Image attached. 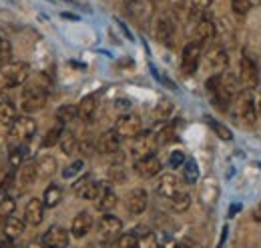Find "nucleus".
I'll return each instance as SVG.
<instances>
[{
    "label": "nucleus",
    "instance_id": "nucleus-1",
    "mask_svg": "<svg viewBox=\"0 0 261 248\" xmlns=\"http://www.w3.org/2000/svg\"><path fill=\"white\" fill-rule=\"evenodd\" d=\"M29 74H31V66L27 62L8 60L4 64H0V82L6 88L22 86L29 80Z\"/></svg>",
    "mask_w": 261,
    "mask_h": 248
},
{
    "label": "nucleus",
    "instance_id": "nucleus-2",
    "mask_svg": "<svg viewBox=\"0 0 261 248\" xmlns=\"http://www.w3.org/2000/svg\"><path fill=\"white\" fill-rule=\"evenodd\" d=\"M46 98H48V94H46L44 88H40V86H27L22 90V94H20V108L27 114L38 112V110L44 108Z\"/></svg>",
    "mask_w": 261,
    "mask_h": 248
},
{
    "label": "nucleus",
    "instance_id": "nucleus-3",
    "mask_svg": "<svg viewBox=\"0 0 261 248\" xmlns=\"http://www.w3.org/2000/svg\"><path fill=\"white\" fill-rule=\"evenodd\" d=\"M239 80H241L243 90H249V92L257 88L259 84V68L251 56H247V52H243L241 62H239Z\"/></svg>",
    "mask_w": 261,
    "mask_h": 248
},
{
    "label": "nucleus",
    "instance_id": "nucleus-4",
    "mask_svg": "<svg viewBox=\"0 0 261 248\" xmlns=\"http://www.w3.org/2000/svg\"><path fill=\"white\" fill-rule=\"evenodd\" d=\"M235 116L247 124L255 122V118H257V104H255V98H253V94L249 92V90H241V92L237 94Z\"/></svg>",
    "mask_w": 261,
    "mask_h": 248
},
{
    "label": "nucleus",
    "instance_id": "nucleus-5",
    "mask_svg": "<svg viewBox=\"0 0 261 248\" xmlns=\"http://www.w3.org/2000/svg\"><path fill=\"white\" fill-rule=\"evenodd\" d=\"M97 230L100 240L105 244H111V242L119 240V236L123 232V222L117 216H113V214H102L97 224Z\"/></svg>",
    "mask_w": 261,
    "mask_h": 248
},
{
    "label": "nucleus",
    "instance_id": "nucleus-6",
    "mask_svg": "<svg viewBox=\"0 0 261 248\" xmlns=\"http://www.w3.org/2000/svg\"><path fill=\"white\" fill-rule=\"evenodd\" d=\"M157 136L153 132L143 130L141 134H137L135 138H130V152L135 158H145V156L155 154L157 150Z\"/></svg>",
    "mask_w": 261,
    "mask_h": 248
},
{
    "label": "nucleus",
    "instance_id": "nucleus-7",
    "mask_svg": "<svg viewBox=\"0 0 261 248\" xmlns=\"http://www.w3.org/2000/svg\"><path fill=\"white\" fill-rule=\"evenodd\" d=\"M205 64H207V68H209L211 76H213V74H223L229 66L227 50H225L221 44L211 46V48H209V52H207V56H205Z\"/></svg>",
    "mask_w": 261,
    "mask_h": 248
},
{
    "label": "nucleus",
    "instance_id": "nucleus-8",
    "mask_svg": "<svg viewBox=\"0 0 261 248\" xmlns=\"http://www.w3.org/2000/svg\"><path fill=\"white\" fill-rule=\"evenodd\" d=\"M115 132L121 136V138H135L137 134L143 132V122H141V116L127 112L123 116H119V120L115 122Z\"/></svg>",
    "mask_w": 261,
    "mask_h": 248
},
{
    "label": "nucleus",
    "instance_id": "nucleus-9",
    "mask_svg": "<svg viewBox=\"0 0 261 248\" xmlns=\"http://www.w3.org/2000/svg\"><path fill=\"white\" fill-rule=\"evenodd\" d=\"M34 132H36V122L31 116H18L10 126V138L20 144L27 142L29 138H33Z\"/></svg>",
    "mask_w": 261,
    "mask_h": 248
},
{
    "label": "nucleus",
    "instance_id": "nucleus-10",
    "mask_svg": "<svg viewBox=\"0 0 261 248\" xmlns=\"http://www.w3.org/2000/svg\"><path fill=\"white\" fill-rule=\"evenodd\" d=\"M201 54H203V48L197 42H193V40L183 48V56H181V70H183V74H187V76L195 74V70L199 68V62H201Z\"/></svg>",
    "mask_w": 261,
    "mask_h": 248
},
{
    "label": "nucleus",
    "instance_id": "nucleus-11",
    "mask_svg": "<svg viewBox=\"0 0 261 248\" xmlns=\"http://www.w3.org/2000/svg\"><path fill=\"white\" fill-rule=\"evenodd\" d=\"M102 188H105V184L93 180V176H81V178L72 184L74 194H76L79 198H85V200H97Z\"/></svg>",
    "mask_w": 261,
    "mask_h": 248
},
{
    "label": "nucleus",
    "instance_id": "nucleus-12",
    "mask_svg": "<svg viewBox=\"0 0 261 248\" xmlns=\"http://www.w3.org/2000/svg\"><path fill=\"white\" fill-rule=\"evenodd\" d=\"M163 166H161V160L155 154L145 156V158H137L135 160V172L141 176V178H155L157 174H161Z\"/></svg>",
    "mask_w": 261,
    "mask_h": 248
},
{
    "label": "nucleus",
    "instance_id": "nucleus-13",
    "mask_svg": "<svg viewBox=\"0 0 261 248\" xmlns=\"http://www.w3.org/2000/svg\"><path fill=\"white\" fill-rule=\"evenodd\" d=\"M213 38H215V22H213L211 18H207V16L199 18V20H197L195 32H193V42H197V44L203 48L205 44H211Z\"/></svg>",
    "mask_w": 261,
    "mask_h": 248
},
{
    "label": "nucleus",
    "instance_id": "nucleus-14",
    "mask_svg": "<svg viewBox=\"0 0 261 248\" xmlns=\"http://www.w3.org/2000/svg\"><path fill=\"white\" fill-rule=\"evenodd\" d=\"M125 206L130 214H143L149 206V196L143 188H133L125 196Z\"/></svg>",
    "mask_w": 261,
    "mask_h": 248
},
{
    "label": "nucleus",
    "instance_id": "nucleus-15",
    "mask_svg": "<svg viewBox=\"0 0 261 248\" xmlns=\"http://www.w3.org/2000/svg\"><path fill=\"white\" fill-rule=\"evenodd\" d=\"M121 140H123V138L115 132V128L102 132L97 140V152H100V154H115V152H119Z\"/></svg>",
    "mask_w": 261,
    "mask_h": 248
},
{
    "label": "nucleus",
    "instance_id": "nucleus-16",
    "mask_svg": "<svg viewBox=\"0 0 261 248\" xmlns=\"http://www.w3.org/2000/svg\"><path fill=\"white\" fill-rule=\"evenodd\" d=\"M38 178V172H36V160H24L20 164V168L16 170V182L22 190L31 188L34 184V180Z\"/></svg>",
    "mask_w": 261,
    "mask_h": 248
},
{
    "label": "nucleus",
    "instance_id": "nucleus-17",
    "mask_svg": "<svg viewBox=\"0 0 261 248\" xmlns=\"http://www.w3.org/2000/svg\"><path fill=\"white\" fill-rule=\"evenodd\" d=\"M42 244L46 248H66L68 246V232L63 226H50L42 236Z\"/></svg>",
    "mask_w": 261,
    "mask_h": 248
},
{
    "label": "nucleus",
    "instance_id": "nucleus-18",
    "mask_svg": "<svg viewBox=\"0 0 261 248\" xmlns=\"http://www.w3.org/2000/svg\"><path fill=\"white\" fill-rule=\"evenodd\" d=\"M76 110H79V118H81L83 122H93L98 110V96L97 94H87V96L76 104Z\"/></svg>",
    "mask_w": 261,
    "mask_h": 248
},
{
    "label": "nucleus",
    "instance_id": "nucleus-19",
    "mask_svg": "<svg viewBox=\"0 0 261 248\" xmlns=\"http://www.w3.org/2000/svg\"><path fill=\"white\" fill-rule=\"evenodd\" d=\"M183 188H181V180L175 176V174H171V172H167V174H161V178H159V182H157V192L163 196V198H173L175 194H179Z\"/></svg>",
    "mask_w": 261,
    "mask_h": 248
},
{
    "label": "nucleus",
    "instance_id": "nucleus-20",
    "mask_svg": "<svg viewBox=\"0 0 261 248\" xmlns=\"http://www.w3.org/2000/svg\"><path fill=\"white\" fill-rule=\"evenodd\" d=\"M155 36H157V40L161 44H165V46H171L173 44V40H175V24H173V20L169 16H161L157 20Z\"/></svg>",
    "mask_w": 261,
    "mask_h": 248
},
{
    "label": "nucleus",
    "instance_id": "nucleus-21",
    "mask_svg": "<svg viewBox=\"0 0 261 248\" xmlns=\"http://www.w3.org/2000/svg\"><path fill=\"white\" fill-rule=\"evenodd\" d=\"M44 208L46 206H44L42 200L31 198L29 204H27V208H24V222H29L33 226H38L42 222V218H44Z\"/></svg>",
    "mask_w": 261,
    "mask_h": 248
},
{
    "label": "nucleus",
    "instance_id": "nucleus-22",
    "mask_svg": "<svg viewBox=\"0 0 261 248\" xmlns=\"http://www.w3.org/2000/svg\"><path fill=\"white\" fill-rule=\"evenodd\" d=\"M91 226H93V218H91V214H89L87 210H83V212H79V214L74 216V220H72L70 232H72L74 238H83L85 234H89Z\"/></svg>",
    "mask_w": 261,
    "mask_h": 248
},
{
    "label": "nucleus",
    "instance_id": "nucleus-23",
    "mask_svg": "<svg viewBox=\"0 0 261 248\" xmlns=\"http://www.w3.org/2000/svg\"><path fill=\"white\" fill-rule=\"evenodd\" d=\"M117 202H119L117 194H115L109 186L105 184V188H102V190H100V194H98V198L95 200V208L100 210V212H105V214H109V212L117 206Z\"/></svg>",
    "mask_w": 261,
    "mask_h": 248
},
{
    "label": "nucleus",
    "instance_id": "nucleus-24",
    "mask_svg": "<svg viewBox=\"0 0 261 248\" xmlns=\"http://www.w3.org/2000/svg\"><path fill=\"white\" fill-rule=\"evenodd\" d=\"M57 168H59V164H57V158H55V156L44 154L36 160V172H38V178H44V180H46V178L55 176Z\"/></svg>",
    "mask_w": 261,
    "mask_h": 248
},
{
    "label": "nucleus",
    "instance_id": "nucleus-25",
    "mask_svg": "<svg viewBox=\"0 0 261 248\" xmlns=\"http://www.w3.org/2000/svg\"><path fill=\"white\" fill-rule=\"evenodd\" d=\"M221 88L235 98L237 94L243 90L241 80H239V74H235V72H223L221 74Z\"/></svg>",
    "mask_w": 261,
    "mask_h": 248
},
{
    "label": "nucleus",
    "instance_id": "nucleus-26",
    "mask_svg": "<svg viewBox=\"0 0 261 248\" xmlns=\"http://www.w3.org/2000/svg\"><path fill=\"white\" fill-rule=\"evenodd\" d=\"M2 232L6 234V238H10V240H14V238H18L22 232H24V220H20V218H6L4 220V224H2Z\"/></svg>",
    "mask_w": 261,
    "mask_h": 248
},
{
    "label": "nucleus",
    "instance_id": "nucleus-27",
    "mask_svg": "<svg viewBox=\"0 0 261 248\" xmlns=\"http://www.w3.org/2000/svg\"><path fill=\"white\" fill-rule=\"evenodd\" d=\"M61 200H63V188H61L59 184L46 186L44 196H42L44 206H46V208H55V206H59V204H61Z\"/></svg>",
    "mask_w": 261,
    "mask_h": 248
},
{
    "label": "nucleus",
    "instance_id": "nucleus-28",
    "mask_svg": "<svg viewBox=\"0 0 261 248\" xmlns=\"http://www.w3.org/2000/svg\"><path fill=\"white\" fill-rule=\"evenodd\" d=\"M16 118H18V114H16L14 106L10 102H6V100H0V126H8L10 128Z\"/></svg>",
    "mask_w": 261,
    "mask_h": 248
},
{
    "label": "nucleus",
    "instance_id": "nucleus-29",
    "mask_svg": "<svg viewBox=\"0 0 261 248\" xmlns=\"http://www.w3.org/2000/svg\"><path fill=\"white\" fill-rule=\"evenodd\" d=\"M211 100H213V104H215V108H217V110L227 112L229 106H231V102H233V96L225 92V90L221 88V84H219V88L211 94Z\"/></svg>",
    "mask_w": 261,
    "mask_h": 248
},
{
    "label": "nucleus",
    "instance_id": "nucleus-30",
    "mask_svg": "<svg viewBox=\"0 0 261 248\" xmlns=\"http://www.w3.org/2000/svg\"><path fill=\"white\" fill-rule=\"evenodd\" d=\"M59 144H61V150L70 156L72 152H76V148H79V138H76V134L72 130H65Z\"/></svg>",
    "mask_w": 261,
    "mask_h": 248
},
{
    "label": "nucleus",
    "instance_id": "nucleus-31",
    "mask_svg": "<svg viewBox=\"0 0 261 248\" xmlns=\"http://www.w3.org/2000/svg\"><path fill=\"white\" fill-rule=\"evenodd\" d=\"M173 114V104L169 102V100H159L157 104H155V108H153V118L157 120V122H167L169 120V116Z\"/></svg>",
    "mask_w": 261,
    "mask_h": 248
},
{
    "label": "nucleus",
    "instance_id": "nucleus-32",
    "mask_svg": "<svg viewBox=\"0 0 261 248\" xmlns=\"http://www.w3.org/2000/svg\"><path fill=\"white\" fill-rule=\"evenodd\" d=\"M205 122H207V126H209V128H211V130H213L221 140H227V142L229 140H233V132L229 130L225 124L217 122L213 116H205Z\"/></svg>",
    "mask_w": 261,
    "mask_h": 248
},
{
    "label": "nucleus",
    "instance_id": "nucleus-33",
    "mask_svg": "<svg viewBox=\"0 0 261 248\" xmlns=\"http://www.w3.org/2000/svg\"><path fill=\"white\" fill-rule=\"evenodd\" d=\"M189 206H191V196L185 190H181L179 194H175L171 198V208L175 212H185V210H189Z\"/></svg>",
    "mask_w": 261,
    "mask_h": 248
},
{
    "label": "nucleus",
    "instance_id": "nucleus-34",
    "mask_svg": "<svg viewBox=\"0 0 261 248\" xmlns=\"http://www.w3.org/2000/svg\"><path fill=\"white\" fill-rule=\"evenodd\" d=\"M63 132H65V124H57V126H53L46 134H44V140H42V146L44 148H50V146H55V144H59L61 142V136H63Z\"/></svg>",
    "mask_w": 261,
    "mask_h": 248
},
{
    "label": "nucleus",
    "instance_id": "nucleus-35",
    "mask_svg": "<svg viewBox=\"0 0 261 248\" xmlns=\"http://www.w3.org/2000/svg\"><path fill=\"white\" fill-rule=\"evenodd\" d=\"M76 116H79V110H76L74 104H63V106L57 110V120H59L61 124L72 122Z\"/></svg>",
    "mask_w": 261,
    "mask_h": 248
},
{
    "label": "nucleus",
    "instance_id": "nucleus-36",
    "mask_svg": "<svg viewBox=\"0 0 261 248\" xmlns=\"http://www.w3.org/2000/svg\"><path fill=\"white\" fill-rule=\"evenodd\" d=\"M261 4V0H231V8L235 10V14L239 16H245L249 10L257 8Z\"/></svg>",
    "mask_w": 261,
    "mask_h": 248
},
{
    "label": "nucleus",
    "instance_id": "nucleus-37",
    "mask_svg": "<svg viewBox=\"0 0 261 248\" xmlns=\"http://www.w3.org/2000/svg\"><path fill=\"white\" fill-rule=\"evenodd\" d=\"M211 6V0H189V10H191V16L193 18H203L205 12L209 10Z\"/></svg>",
    "mask_w": 261,
    "mask_h": 248
},
{
    "label": "nucleus",
    "instance_id": "nucleus-38",
    "mask_svg": "<svg viewBox=\"0 0 261 248\" xmlns=\"http://www.w3.org/2000/svg\"><path fill=\"white\" fill-rule=\"evenodd\" d=\"M183 174H185V180H187L189 184L197 182V178H199V168H197V162L193 158L185 160V164H183Z\"/></svg>",
    "mask_w": 261,
    "mask_h": 248
},
{
    "label": "nucleus",
    "instance_id": "nucleus-39",
    "mask_svg": "<svg viewBox=\"0 0 261 248\" xmlns=\"http://www.w3.org/2000/svg\"><path fill=\"white\" fill-rule=\"evenodd\" d=\"M155 136H157V144H169L171 140L177 138V126L175 124H167L163 130L159 134H155Z\"/></svg>",
    "mask_w": 261,
    "mask_h": 248
},
{
    "label": "nucleus",
    "instance_id": "nucleus-40",
    "mask_svg": "<svg viewBox=\"0 0 261 248\" xmlns=\"http://www.w3.org/2000/svg\"><path fill=\"white\" fill-rule=\"evenodd\" d=\"M14 210H16V202L10 198V196H4L0 198V218H10L14 216Z\"/></svg>",
    "mask_w": 261,
    "mask_h": 248
},
{
    "label": "nucleus",
    "instance_id": "nucleus-41",
    "mask_svg": "<svg viewBox=\"0 0 261 248\" xmlns=\"http://www.w3.org/2000/svg\"><path fill=\"white\" fill-rule=\"evenodd\" d=\"M117 246L119 248H141V244H139V236H137L135 232H125V234L119 236Z\"/></svg>",
    "mask_w": 261,
    "mask_h": 248
},
{
    "label": "nucleus",
    "instance_id": "nucleus-42",
    "mask_svg": "<svg viewBox=\"0 0 261 248\" xmlns=\"http://www.w3.org/2000/svg\"><path fill=\"white\" fill-rule=\"evenodd\" d=\"M10 58H12V46H10L8 38L0 32V62L4 64V62H8Z\"/></svg>",
    "mask_w": 261,
    "mask_h": 248
},
{
    "label": "nucleus",
    "instance_id": "nucleus-43",
    "mask_svg": "<svg viewBox=\"0 0 261 248\" xmlns=\"http://www.w3.org/2000/svg\"><path fill=\"white\" fill-rule=\"evenodd\" d=\"M83 166H85L83 160H74L72 164H68L65 170H63V176H65V178H74V176H79L81 170H83Z\"/></svg>",
    "mask_w": 261,
    "mask_h": 248
},
{
    "label": "nucleus",
    "instance_id": "nucleus-44",
    "mask_svg": "<svg viewBox=\"0 0 261 248\" xmlns=\"http://www.w3.org/2000/svg\"><path fill=\"white\" fill-rule=\"evenodd\" d=\"M14 182H16V170H8L6 172V176L2 178V182H0V192H8L12 186H14Z\"/></svg>",
    "mask_w": 261,
    "mask_h": 248
},
{
    "label": "nucleus",
    "instance_id": "nucleus-45",
    "mask_svg": "<svg viewBox=\"0 0 261 248\" xmlns=\"http://www.w3.org/2000/svg\"><path fill=\"white\" fill-rule=\"evenodd\" d=\"M139 244H141V248H163L161 244H159L157 236H153V234H145V236H141V238H139Z\"/></svg>",
    "mask_w": 261,
    "mask_h": 248
},
{
    "label": "nucleus",
    "instance_id": "nucleus-46",
    "mask_svg": "<svg viewBox=\"0 0 261 248\" xmlns=\"http://www.w3.org/2000/svg\"><path fill=\"white\" fill-rule=\"evenodd\" d=\"M169 164H171V168H179V166H183V164H185V154H183L181 150L173 152L171 158H169Z\"/></svg>",
    "mask_w": 261,
    "mask_h": 248
},
{
    "label": "nucleus",
    "instance_id": "nucleus-47",
    "mask_svg": "<svg viewBox=\"0 0 261 248\" xmlns=\"http://www.w3.org/2000/svg\"><path fill=\"white\" fill-rule=\"evenodd\" d=\"M163 248H197L195 244H191V242H187V240H167L165 242Z\"/></svg>",
    "mask_w": 261,
    "mask_h": 248
},
{
    "label": "nucleus",
    "instance_id": "nucleus-48",
    "mask_svg": "<svg viewBox=\"0 0 261 248\" xmlns=\"http://www.w3.org/2000/svg\"><path fill=\"white\" fill-rule=\"evenodd\" d=\"M79 150H81V152H83V154H91V152H93V150H97V144H93V142H91V140H83V142H81V144H79Z\"/></svg>",
    "mask_w": 261,
    "mask_h": 248
},
{
    "label": "nucleus",
    "instance_id": "nucleus-49",
    "mask_svg": "<svg viewBox=\"0 0 261 248\" xmlns=\"http://www.w3.org/2000/svg\"><path fill=\"white\" fill-rule=\"evenodd\" d=\"M0 248H14V242H12L10 238H6V236H4V238L0 240Z\"/></svg>",
    "mask_w": 261,
    "mask_h": 248
},
{
    "label": "nucleus",
    "instance_id": "nucleus-50",
    "mask_svg": "<svg viewBox=\"0 0 261 248\" xmlns=\"http://www.w3.org/2000/svg\"><path fill=\"white\" fill-rule=\"evenodd\" d=\"M27 248H46V246L42 244V240H34V242H31Z\"/></svg>",
    "mask_w": 261,
    "mask_h": 248
},
{
    "label": "nucleus",
    "instance_id": "nucleus-51",
    "mask_svg": "<svg viewBox=\"0 0 261 248\" xmlns=\"http://www.w3.org/2000/svg\"><path fill=\"white\" fill-rule=\"evenodd\" d=\"M253 218H255V220H259V222H261V202H259V206L255 208V212H253Z\"/></svg>",
    "mask_w": 261,
    "mask_h": 248
},
{
    "label": "nucleus",
    "instance_id": "nucleus-52",
    "mask_svg": "<svg viewBox=\"0 0 261 248\" xmlns=\"http://www.w3.org/2000/svg\"><path fill=\"white\" fill-rule=\"evenodd\" d=\"M255 104H257V116L261 118V90H259V96H257V100H255Z\"/></svg>",
    "mask_w": 261,
    "mask_h": 248
},
{
    "label": "nucleus",
    "instance_id": "nucleus-53",
    "mask_svg": "<svg viewBox=\"0 0 261 248\" xmlns=\"http://www.w3.org/2000/svg\"><path fill=\"white\" fill-rule=\"evenodd\" d=\"M0 220H2V218H0Z\"/></svg>",
    "mask_w": 261,
    "mask_h": 248
}]
</instances>
